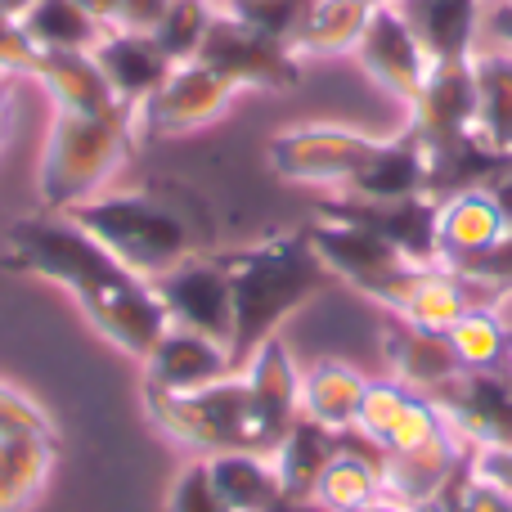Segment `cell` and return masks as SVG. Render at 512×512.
<instances>
[{"label":"cell","mask_w":512,"mask_h":512,"mask_svg":"<svg viewBox=\"0 0 512 512\" xmlns=\"http://www.w3.org/2000/svg\"><path fill=\"white\" fill-rule=\"evenodd\" d=\"M0 265L14 274L59 283L90 319V328L131 360H144L171 328L153 297V283L131 265H122L63 212L18 216L5 234Z\"/></svg>","instance_id":"cell-1"},{"label":"cell","mask_w":512,"mask_h":512,"mask_svg":"<svg viewBox=\"0 0 512 512\" xmlns=\"http://www.w3.org/2000/svg\"><path fill=\"white\" fill-rule=\"evenodd\" d=\"M72 221L104 243L122 265H131L144 279H158L171 265L189 261L198 252H212V212L203 198L185 185H135L104 189V194L77 203Z\"/></svg>","instance_id":"cell-2"},{"label":"cell","mask_w":512,"mask_h":512,"mask_svg":"<svg viewBox=\"0 0 512 512\" xmlns=\"http://www.w3.org/2000/svg\"><path fill=\"white\" fill-rule=\"evenodd\" d=\"M221 261L234 297V364L248 360L265 337L279 333L292 310L333 283L306 230H283L248 248H230L221 252Z\"/></svg>","instance_id":"cell-3"},{"label":"cell","mask_w":512,"mask_h":512,"mask_svg":"<svg viewBox=\"0 0 512 512\" xmlns=\"http://www.w3.org/2000/svg\"><path fill=\"white\" fill-rule=\"evenodd\" d=\"M135 108L117 104L108 113H54L36 162L41 212H72L77 203L104 194L108 180L135 153Z\"/></svg>","instance_id":"cell-4"},{"label":"cell","mask_w":512,"mask_h":512,"mask_svg":"<svg viewBox=\"0 0 512 512\" xmlns=\"http://www.w3.org/2000/svg\"><path fill=\"white\" fill-rule=\"evenodd\" d=\"M144 409H149V418L171 441L194 450L198 459L230 454V450H252L270 459V441L261 432V418H256L248 382H243L239 369L230 378L212 382V387L180 391V396L176 391L144 387Z\"/></svg>","instance_id":"cell-5"},{"label":"cell","mask_w":512,"mask_h":512,"mask_svg":"<svg viewBox=\"0 0 512 512\" xmlns=\"http://www.w3.org/2000/svg\"><path fill=\"white\" fill-rule=\"evenodd\" d=\"M360 292L373 297L378 306H387L396 319H409V324L423 328H450L468 310L499 306V297L490 288H481V283L463 279V274L445 270L436 261H405L396 270L369 279Z\"/></svg>","instance_id":"cell-6"},{"label":"cell","mask_w":512,"mask_h":512,"mask_svg":"<svg viewBox=\"0 0 512 512\" xmlns=\"http://www.w3.org/2000/svg\"><path fill=\"white\" fill-rule=\"evenodd\" d=\"M378 144H382V135H364L355 126L310 122V126H288V131L270 135L265 162L288 185L342 189L378 153Z\"/></svg>","instance_id":"cell-7"},{"label":"cell","mask_w":512,"mask_h":512,"mask_svg":"<svg viewBox=\"0 0 512 512\" xmlns=\"http://www.w3.org/2000/svg\"><path fill=\"white\" fill-rule=\"evenodd\" d=\"M239 95L243 90L207 63H176L171 77L135 108V135L140 140H180V135L207 131L230 113Z\"/></svg>","instance_id":"cell-8"},{"label":"cell","mask_w":512,"mask_h":512,"mask_svg":"<svg viewBox=\"0 0 512 512\" xmlns=\"http://www.w3.org/2000/svg\"><path fill=\"white\" fill-rule=\"evenodd\" d=\"M149 283L171 328L203 333L234 351V297H230V274H225L221 252H198Z\"/></svg>","instance_id":"cell-9"},{"label":"cell","mask_w":512,"mask_h":512,"mask_svg":"<svg viewBox=\"0 0 512 512\" xmlns=\"http://www.w3.org/2000/svg\"><path fill=\"white\" fill-rule=\"evenodd\" d=\"M198 63L216 68L239 90H288L301 77V59L288 50V41H274V36L256 32L243 18L225 14L221 5H216L212 27H207Z\"/></svg>","instance_id":"cell-10"},{"label":"cell","mask_w":512,"mask_h":512,"mask_svg":"<svg viewBox=\"0 0 512 512\" xmlns=\"http://www.w3.org/2000/svg\"><path fill=\"white\" fill-rule=\"evenodd\" d=\"M468 450L512 445V369H463L427 396Z\"/></svg>","instance_id":"cell-11"},{"label":"cell","mask_w":512,"mask_h":512,"mask_svg":"<svg viewBox=\"0 0 512 512\" xmlns=\"http://www.w3.org/2000/svg\"><path fill=\"white\" fill-rule=\"evenodd\" d=\"M351 59L360 63L364 77H369L373 86L387 90V95L405 108L418 99L427 72H432L427 50L418 45V36L409 32V23L396 14L391 0H382V5L373 9V18H369V27H364V36H360Z\"/></svg>","instance_id":"cell-12"},{"label":"cell","mask_w":512,"mask_h":512,"mask_svg":"<svg viewBox=\"0 0 512 512\" xmlns=\"http://www.w3.org/2000/svg\"><path fill=\"white\" fill-rule=\"evenodd\" d=\"M441 414L423 391L405 387V382H369L360 400V414H355V432L364 441H373L382 454H400L414 450V445L432 441L441 432Z\"/></svg>","instance_id":"cell-13"},{"label":"cell","mask_w":512,"mask_h":512,"mask_svg":"<svg viewBox=\"0 0 512 512\" xmlns=\"http://www.w3.org/2000/svg\"><path fill=\"white\" fill-rule=\"evenodd\" d=\"M472 108H477V90H472V63H432L418 99L405 108L409 131L423 140V149H441L463 135H472Z\"/></svg>","instance_id":"cell-14"},{"label":"cell","mask_w":512,"mask_h":512,"mask_svg":"<svg viewBox=\"0 0 512 512\" xmlns=\"http://www.w3.org/2000/svg\"><path fill=\"white\" fill-rule=\"evenodd\" d=\"M144 387L153 391H198L212 387V382L230 378L239 364H234V351L225 342H212L203 333H189V328H167L158 337L149 355H144Z\"/></svg>","instance_id":"cell-15"},{"label":"cell","mask_w":512,"mask_h":512,"mask_svg":"<svg viewBox=\"0 0 512 512\" xmlns=\"http://www.w3.org/2000/svg\"><path fill=\"white\" fill-rule=\"evenodd\" d=\"M243 382H248L252 409L261 418V432L270 441V454L279 450V441L288 436V427L297 423L301 414V373L292 364V351L283 346V337H265L261 346L239 364Z\"/></svg>","instance_id":"cell-16"},{"label":"cell","mask_w":512,"mask_h":512,"mask_svg":"<svg viewBox=\"0 0 512 512\" xmlns=\"http://www.w3.org/2000/svg\"><path fill=\"white\" fill-rule=\"evenodd\" d=\"M315 212L342 216L364 230H373L378 239H387L391 248L409 261H436V198H396V203H355V198H328Z\"/></svg>","instance_id":"cell-17"},{"label":"cell","mask_w":512,"mask_h":512,"mask_svg":"<svg viewBox=\"0 0 512 512\" xmlns=\"http://www.w3.org/2000/svg\"><path fill=\"white\" fill-rule=\"evenodd\" d=\"M508 234L490 189H463V194L436 198V265L459 270L477 261Z\"/></svg>","instance_id":"cell-18"},{"label":"cell","mask_w":512,"mask_h":512,"mask_svg":"<svg viewBox=\"0 0 512 512\" xmlns=\"http://www.w3.org/2000/svg\"><path fill=\"white\" fill-rule=\"evenodd\" d=\"M306 234H310V248H315L319 261H324V270L333 274V279L351 283L355 292H360L369 279H378V274H387V270H396V265L409 261V256H400L373 230H364V225H355V221H342V216H328V212H315V221L306 225Z\"/></svg>","instance_id":"cell-19"},{"label":"cell","mask_w":512,"mask_h":512,"mask_svg":"<svg viewBox=\"0 0 512 512\" xmlns=\"http://www.w3.org/2000/svg\"><path fill=\"white\" fill-rule=\"evenodd\" d=\"M396 14L409 23L418 45L432 63H459L472 59L486 32V5L490 0H391Z\"/></svg>","instance_id":"cell-20"},{"label":"cell","mask_w":512,"mask_h":512,"mask_svg":"<svg viewBox=\"0 0 512 512\" xmlns=\"http://www.w3.org/2000/svg\"><path fill=\"white\" fill-rule=\"evenodd\" d=\"M90 54L104 68L117 104H126V108H140L171 77V68H176V59L153 41V32H126V27H108Z\"/></svg>","instance_id":"cell-21"},{"label":"cell","mask_w":512,"mask_h":512,"mask_svg":"<svg viewBox=\"0 0 512 512\" xmlns=\"http://www.w3.org/2000/svg\"><path fill=\"white\" fill-rule=\"evenodd\" d=\"M418 194H427V149L409 126L382 135L378 153L337 189V198H355V203H396Z\"/></svg>","instance_id":"cell-22"},{"label":"cell","mask_w":512,"mask_h":512,"mask_svg":"<svg viewBox=\"0 0 512 512\" xmlns=\"http://www.w3.org/2000/svg\"><path fill=\"white\" fill-rule=\"evenodd\" d=\"M382 360H387L391 378L423 391V396H432L441 382L463 373L445 328H423V324H409V319H396V315L382 328Z\"/></svg>","instance_id":"cell-23"},{"label":"cell","mask_w":512,"mask_h":512,"mask_svg":"<svg viewBox=\"0 0 512 512\" xmlns=\"http://www.w3.org/2000/svg\"><path fill=\"white\" fill-rule=\"evenodd\" d=\"M468 459V445L441 427L432 441L414 445V450H400V454H382V495L400 508H414L423 504L427 495L445 486L454 477V468Z\"/></svg>","instance_id":"cell-24"},{"label":"cell","mask_w":512,"mask_h":512,"mask_svg":"<svg viewBox=\"0 0 512 512\" xmlns=\"http://www.w3.org/2000/svg\"><path fill=\"white\" fill-rule=\"evenodd\" d=\"M468 63H472V90H477L472 135L512 167V50L495 41H481Z\"/></svg>","instance_id":"cell-25"},{"label":"cell","mask_w":512,"mask_h":512,"mask_svg":"<svg viewBox=\"0 0 512 512\" xmlns=\"http://www.w3.org/2000/svg\"><path fill=\"white\" fill-rule=\"evenodd\" d=\"M378 0H306L301 18L288 36V50L306 59H342L355 54Z\"/></svg>","instance_id":"cell-26"},{"label":"cell","mask_w":512,"mask_h":512,"mask_svg":"<svg viewBox=\"0 0 512 512\" xmlns=\"http://www.w3.org/2000/svg\"><path fill=\"white\" fill-rule=\"evenodd\" d=\"M32 81L50 95L54 113H108L117 108V95L108 86L104 68L90 50H50L41 54Z\"/></svg>","instance_id":"cell-27"},{"label":"cell","mask_w":512,"mask_h":512,"mask_svg":"<svg viewBox=\"0 0 512 512\" xmlns=\"http://www.w3.org/2000/svg\"><path fill=\"white\" fill-rule=\"evenodd\" d=\"M310 499L333 512H355L364 504L387 499L382 495V450L373 441H364L360 432H342V454L319 472Z\"/></svg>","instance_id":"cell-28"},{"label":"cell","mask_w":512,"mask_h":512,"mask_svg":"<svg viewBox=\"0 0 512 512\" xmlns=\"http://www.w3.org/2000/svg\"><path fill=\"white\" fill-rule=\"evenodd\" d=\"M59 459V432L0 436V512H27Z\"/></svg>","instance_id":"cell-29"},{"label":"cell","mask_w":512,"mask_h":512,"mask_svg":"<svg viewBox=\"0 0 512 512\" xmlns=\"http://www.w3.org/2000/svg\"><path fill=\"white\" fill-rule=\"evenodd\" d=\"M337 454H342V432H333V427L297 414V423L288 427V436L279 441V450L270 454L274 472H279V481H283V499L306 504V499L315 495L319 472H324Z\"/></svg>","instance_id":"cell-30"},{"label":"cell","mask_w":512,"mask_h":512,"mask_svg":"<svg viewBox=\"0 0 512 512\" xmlns=\"http://www.w3.org/2000/svg\"><path fill=\"white\" fill-rule=\"evenodd\" d=\"M364 387H369V378H364L355 364L319 360L301 373V414L333 427V432H355V414H360Z\"/></svg>","instance_id":"cell-31"},{"label":"cell","mask_w":512,"mask_h":512,"mask_svg":"<svg viewBox=\"0 0 512 512\" xmlns=\"http://www.w3.org/2000/svg\"><path fill=\"white\" fill-rule=\"evenodd\" d=\"M207 468H212L221 499L234 512H274L283 504V481L274 472V459H265V454H252V450L212 454Z\"/></svg>","instance_id":"cell-32"},{"label":"cell","mask_w":512,"mask_h":512,"mask_svg":"<svg viewBox=\"0 0 512 512\" xmlns=\"http://www.w3.org/2000/svg\"><path fill=\"white\" fill-rule=\"evenodd\" d=\"M27 32V41L41 54L50 50H95L99 36L108 32V23H99L90 9H81L77 0H36L32 14L18 23Z\"/></svg>","instance_id":"cell-33"},{"label":"cell","mask_w":512,"mask_h":512,"mask_svg":"<svg viewBox=\"0 0 512 512\" xmlns=\"http://www.w3.org/2000/svg\"><path fill=\"white\" fill-rule=\"evenodd\" d=\"M445 337H450L463 369H504L508 364L512 328L499 319V310H490V306H477V310H468V315H459L445 328Z\"/></svg>","instance_id":"cell-34"},{"label":"cell","mask_w":512,"mask_h":512,"mask_svg":"<svg viewBox=\"0 0 512 512\" xmlns=\"http://www.w3.org/2000/svg\"><path fill=\"white\" fill-rule=\"evenodd\" d=\"M212 18H216V0H171L162 23L153 27V41H158L176 63H189V59H198V50H203Z\"/></svg>","instance_id":"cell-35"},{"label":"cell","mask_w":512,"mask_h":512,"mask_svg":"<svg viewBox=\"0 0 512 512\" xmlns=\"http://www.w3.org/2000/svg\"><path fill=\"white\" fill-rule=\"evenodd\" d=\"M167 512H234V508L216 490L207 459H189L167 490Z\"/></svg>","instance_id":"cell-36"},{"label":"cell","mask_w":512,"mask_h":512,"mask_svg":"<svg viewBox=\"0 0 512 512\" xmlns=\"http://www.w3.org/2000/svg\"><path fill=\"white\" fill-rule=\"evenodd\" d=\"M216 5H221L225 14L243 18V23L256 27V32L274 36V41H288L306 0H216Z\"/></svg>","instance_id":"cell-37"},{"label":"cell","mask_w":512,"mask_h":512,"mask_svg":"<svg viewBox=\"0 0 512 512\" xmlns=\"http://www.w3.org/2000/svg\"><path fill=\"white\" fill-rule=\"evenodd\" d=\"M454 274H463V279L481 283V288H490L499 301H504L508 292H512V234H504V239H499L486 256H477V261L459 265Z\"/></svg>","instance_id":"cell-38"},{"label":"cell","mask_w":512,"mask_h":512,"mask_svg":"<svg viewBox=\"0 0 512 512\" xmlns=\"http://www.w3.org/2000/svg\"><path fill=\"white\" fill-rule=\"evenodd\" d=\"M14 432H54V423L27 391L0 382V436H14Z\"/></svg>","instance_id":"cell-39"},{"label":"cell","mask_w":512,"mask_h":512,"mask_svg":"<svg viewBox=\"0 0 512 512\" xmlns=\"http://www.w3.org/2000/svg\"><path fill=\"white\" fill-rule=\"evenodd\" d=\"M36 63H41V50L27 41V32L9 18H0V77H18V81H32Z\"/></svg>","instance_id":"cell-40"},{"label":"cell","mask_w":512,"mask_h":512,"mask_svg":"<svg viewBox=\"0 0 512 512\" xmlns=\"http://www.w3.org/2000/svg\"><path fill=\"white\" fill-rule=\"evenodd\" d=\"M468 463H472V477L512 499V445H481V450L468 454Z\"/></svg>","instance_id":"cell-41"},{"label":"cell","mask_w":512,"mask_h":512,"mask_svg":"<svg viewBox=\"0 0 512 512\" xmlns=\"http://www.w3.org/2000/svg\"><path fill=\"white\" fill-rule=\"evenodd\" d=\"M472 454V450H468ZM468 481H472V463L463 459L459 468H454V477L445 481L436 495H427L423 504H414V508H405V512H463V495H468Z\"/></svg>","instance_id":"cell-42"},{"label":"cell","mask_w":512,"mask_h":512,"mask_svg":"<svg viewBox=\"0 0 512 512\" xmlns=\"http://www.w3.org/2000/svg\"><path fill=\"white\" fill-rule=\"evenodd\" d=\"M167 5L171 0H122L113 27H126V32H153V27L162 23V14H167Z\"/></svg>","instance_id":"cell-43"},{"label":"cell","mask_w":512,"mask_h":512,"mask_svg":"<svg viewBox=\"0 0 512 512\" xmlns=\"http://www.w3.org/2000/svg\"><path fill=\"white\" fill-rule=\"evenodd\" d=\"M481 41H495L512 50V0H490L486 5V32H481Z\"/></svg>","instance_id":"cell-44"},{"label":"cell","mask_w":512,"mask_h":512,"mask_svg":"<svg viewBox=\"0 0 512 512\" xmlns=\"http://www.w3.org/2000/svg\"><path fill=\"white\" fill-rule=\"evenodd\" d=\"M463 512H512V499L499 495V490H490L486 481L472 477L468 481V495H463Z\"/></svg>","instance_id":"cell-45"},{"label":"cell","mask_w":512,"mask_h":512,"mask_svg":"<svg viewBox=\"0 0 512 512\" xmlns=\"http://www.w3.org/2000/svg\"><path fill=\"white\" fill-rule=\"evenodd\" d=\"M274 512H333V508H319L315 499H306V504H292V499H283ZM355 512H405V508L391 504V499H378V504H364V508H355Z\"/></svg>","instance_id":"cell-46"},{"label":"cell","mask_w":512,"mask_h":512,"mask_svg":"<svg viewBox=\"0 0 512 512\" xmlns=\"http://www.w3.org/2000/svg\"><path fill=\"white\" fill-rule=\"evenodd\" d=\"M490 194H495L499 212H504V225H508V234H512V171H504V176L490 185Z\"/></svg>","instance_id":"cell-47"},{"label":"cell","mask_w":512,"mask_h":512,"mask_svg":"<svg viewBox=\"0 0 512 512\" xmlns=\"http://www.w3.org/2000/svg\"><path fill=\"white\" fill-rule=\"evenodd\" d=\"M81 9H90V14L99 18V23H108L113 27V18H117V5H122V0H77Z\"/></svg>","instance_id":"cell-48"},{"label":"cell","mask_w":512,"mask_h":512,"mask_svg":"<svg viewBox=\"0 0 512 512\" xmlns=\"http://www.w3.org/2000/svg\"><path fill=\"white\" fill-rule=\"evenodd\" d=\"M36 0H0V18H9V23H23L27 14H32Z\"/></svg>","instance_id":"cell-49"},{"label":"cell","mask_w":512,"mask_h":512,"mask_svg":"<svg viewBox=\"0 0 512 512\" xmlns=\"http://www.w3.org/2000/svg\"><path fill=\"white\" fill-rule=\"evenodd\" d=\"M508 369H512V351H508Z\"/></svg>","instance_id":"cell-50"},{"label":"cell","mask_w":512,"mask_h":512,"mask_svg":"<svg viewBox=\"0 0 512 512\" xmlns=\"http://www.w3.org/2000/svg\"><path fill=\"white\" fill-rule=\"evenodd\" d=\"M378 5H382V0H378Z\"/></svg>","instance_id":"cell-51"}]
</instances>
